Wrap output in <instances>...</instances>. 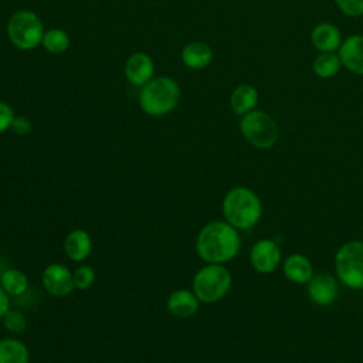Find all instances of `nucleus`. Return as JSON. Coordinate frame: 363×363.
I'll return each instance as SVG.
<instances>
[{
	"label": "nucleus",
	"instance_id": "obj_28",
	"mask_svg": "<svg viewBox=\"0 0 363 363\" xmlns=\"http://www.w3.org/2000/svg\"><path fill=\"white\" fill-rule=\"evenodd\" d=\"M10 309V296L6 294V291L0 286V320L6 315V312Z\"/></svg>",
	"mask_w": 363,
	"mask_h": 363
},
{
	"label": "nucleus",
	"instance_id": "obj_23",
	"mask_svg": "<svg viewBox=\"0 0 363 363\" xmlns=\"http://www.w3.org/2000/svg\"><path fill=\"white\" fill-rule=\"evenodd\" d=\"M1 323H3V328L11 335H20V333L26 332V329L28 326L27 316L21 311L11 309V308L3 316Z\"/></svg>",
	"mask_w": 363,
	"mask_h": 363
},
{
	"label": "nucleus",
	"instance_id": "obj_10",
	"mask_svg": "<svg viewBox=\"0 0 363 363\" xmlns=\"http://www.w3.org/2000/svg\"><path fill=\"white\" fill-rule=\"evenodd\" d=\"M339 284L336 275L328 272L313 274L306 284V294L315 305L329 306L335 303L339 296Z\"/></svg>",
	"mask_w": 363,
	"mask_h": 363
},
{
	"label": "nucleus",
	"instance_id": "obj_19",
	"mask_svg": "<svg viewBox=\"0 0 363 363\" xmlns=\"http://www.w3.org/2000/svg\"><path fill=\"white\" fill-rule=\"evenodd\" d=\"M0 363H30L27 345L17 337L0 339Z\"/></svg>",
	"mask_w": 363,
	"mask_h": 363
},
{
	"label": "nucleus",
	"instance_id": "obj_12",
	"mask_svg": "<svg viewBox=\"0 0 363 363\" xmlns=\"http://www.w3.org/2000/svg\"><path fill=\"white\" fill-rule=\"evenodd\" d=\"M153 60L145 52H135L125 62L126 79L135 86H143L147 84L153 77Z\"/></svg>",
	"mask_w": 363,
	"mask_h": 363
},
{
	"label": "nucleus",
	"instance_id": "obj_4",
	"mask_svg": "<svg viewBox=\"0 0 363 363\" xmlns=\"http://www.w3.org/2000/svg\"><path fill=\"white\" fill-rule=\"evenodd\" d=\"M233 285V275L224 264H206L193 277L191 289L200 303L221 301Z\"/></svg>",
	"mask_w": 363,
	"mask_h": 363
},
{
	"label": "nucleus",
	"instance_id": "obj_20",
	"mask_svg": "<svg viewBox=\"0 0 363 363\" xmlns=\"http://www.w3.org/2000/svg\"><path fill=\"white\" fill-rule=\"evenodd\" d=\"M28 285L30 282L26 272L18 268H6L0 275V286L9 296H23L28 291Z\"/></svg>",
	"mask_w": 363,
	"mask_h": 363
},
{
	"label": "nucleus",
	"instance_id": "obj_22",
	"mask_svg": "<svg viewBox=\"0 0 363 363\" xmlns=\"http://www.w3.org/2000/svg\"><path fill=\"white\" fill-rule=\"evenodd\" d=\"M41 44L48 52L61 54L69 47V35L61 28H51L44 31Z\"/></svg>",
	"mask_w": 363,
	"mask_h": 363
},
{
	"label": "nucleus",
	"instance_id": "obj_14",
	"mask_svg": "<svg viewBox=\"0 0 363 363\" xmlns=\"http://www.w3.org/2000/svg\"><path fill=\"white\" fill-rule=\"evenodd\" d=\"M342 31L332 23L316 24L311 31V43L319 52H335L342 44Z\"/></svg>",
	"mask_w": 363,
	"mask_h": 363
},
{
	"label": "nucleus",
	"instance_id": "obj_9",
	"mask_svg": "<svg viewBox=\"0 0 363 363\" xmlns=\"http://www.w3.org/2000/svg\"><path fill=\"white\" fill-rule=\"evenodd\" d=\"M43 286L44 289L57 298H62L69 295L74 291V279H72V271L61 264V262H52L48 264L43 271Z\"/></svg>",
	"mask_w": 363,
	"mask_h": 363
},
{
	"label": "nucleus",
	"instance_id": "obj_7",
	"mask_svg": "<svg viewBox=\"0 0 363 363\" xmlns=\"http://www.w3.org/2000/svg\"><path fill=\"white\" fill-rule=\"evenodd\" d=\"M7 35L20 50H34L41 44L44 28L40 17L30 10L16 11L7 23Z\"/></svg>",
	"mask_w": 363,
	"mask_h": 363
},
{
	"label": "nucleus",
	"instance_id": "obj_18",
	"mask_svg": "<svg viewBox=\"0 0 363 363\" xmlns=\"http://www.w3.org/2000/svg\"><path fill=\"white\" fill-rule=\"evenodd\" d=\"M213 60L211 48L203 41H191L182 50V61L191 69H203Z\"/></svg>",
	"mask_w": 363,
	"mask_h": 363
},
{
	"label": "nucleus",
	"instance_id": "obj_24",
	"mask_svg": "<svg viewBox=\"0 0 363 363\" xmlns=\"http://www.w3.org/2000/svg\"><path fill=\"white\" fill-rule=\"evenodd\" d=\"M95 278H96L95 269L86 264H81L72 271L74 286L78 291H85L89 286H92V284L95 282Z\"/></svg>",
	"mask_w": 363,
	"mask_h": 363
},
{
	"label": "nucleus",
	"instance_id": "obj_11",
	"mask_svg": "<svg viewBox=\"0 0 363 363\" xmlns=\"http://www.w3.org/2000/svg\"><path fill=\"white\" fill-rule=\"evenodd\" d=\"M342 67L347 71L363 75V34H353L345 38L337 50Z\"/></svg>",
	"mask_w": 363,
	"mask_h": 363
},
{
	"label": "nucleus",
	"instance_id": "obj_26",
	"mask_svg": "<svg viewBox=\"0 0 363 363\" xmlns=\"http://www.w3.org/2000/svg\"><path fill=\"white\" fill-rule=\"evenodd\" d=\"M14 116L16 115H14L11 106L9 104L0 101V133H3L7 129H10Z\"/></svg>",
	"mask_w": 363,
	"mask_h": 363
},
{
	"label": "nucleus",
	"instance_id": "obj_21",
	"mask_svg": "<svg viewBox=\"0 0 363 363\" xmlns=\"http://www.w3.org/2000/svg\"><path fill=\"white\" fill-rule=\"evenodd\" d=\"M340 58L335 52H319L312 62L313 74L322 79L335 77L340 71Z\"/></svg>",
	"mask_w": 363,
	"mask_h": 363
},
{
	"label": "nucleus",
	"instance_id": "obj_25",
	"mask_svg": "<svg viewBox=\"0 0 363 363\" xmlns=\"http://www.w3.org/2000/svg\"><path fill=\"white\" fill-rule=\"evenodd\" d=\"M337 9L347 17L363 16V0H335Z\"/></svg>",
	"mask_w": 363,
	"mask_h": 363
},
{
	"label": "nucleus",
	"instance_id": "obj_8",
	"mask_svg": "<svg viewBox=\"0 0 363 363\" xmlns=\"http://www.w3.org/2000/svg\"><path fill=\"white\" fill-rule=\"evenodd\" d=\"M250 264L258 274H271L282 262L279 244L272 238L255 241L250 250Z\"/></svg>",
	"mask_w": 363,
	"mask_h": 363
},
{
	"label": "nucleus",
	"instance_id": "obj_3",
	"mask_svg": "<svg viewBox=\"0 0 363 363\" xmlns=\"http://www.w3.org/2000/svg\"><path fill=\"white\" fill-rule=\"evenodd\" d=\"M180 101V88L169 77H159L145 84L139 92V105L150 116L170 113Z\"/></svg>",
	"mask_w": 363,
	"mask_h": 363
},
{
	"label": "nucleus",
	"instance_id": "obj_5",
	"mask_svg": "<svg viewBox=\"0 0 363 363\" xmlns=\"http://www.w3.org/2000/svg\"><path fill=\"white\" fill-rule=\"evenodd\" d=\"M335 274L337 281L349 289H363V241L343 242L335 254Z\"/></svg>",
	"mask_w": 363,
	"mask_h": 363
},
{
	"label": "nucleus",
	"instance_id": "obj_13",
	"mask_svg": "<svg viewBox=\"0 0 363 363\" xmlns=\"http://www.w3.org/2000/svg\"><path fill=\"white\" fill-rule=\"evenodd\" d=\"M282 272L289 282L306 285L313 277V265L306 255L301 252H294L284 259Z\"/></svg>",
	"mask_w": 363,
	"mask_h": 363
},
{
	"label": "nucleus",
	"instance_id": "obj_2",
	"mask_svg": "<svg viewBox=\"0 0 363 363\" xmlns=\"http://www.w3.org/2000/svg\"><path fill=\"white\" fill-rule=\"evenodd\" d=\"M221 213L224 220L238 231L250 230L262 217V201L250 187L235 186L223 197Z\"/></svg>",
	"mask_w": 363,
	"mask_h": 363
},
{
	"label": "nucleus",
	"instance_id": "obj_17",
	"mask_svg": "<svg viewBox=\"0 0 363 363\" xmlns=\"http://www.w3.org/2000/svg\"><path fill=\"white\" fill-rule=\"evenodd\" d=\"M258 104V91L250 84H241L234 88L230 96V105L237 116H242L255 109Z\"/></svg>",
	"mask_w": 363,
	"mask_h": 363
},
{
	"label": "nucleus",
	"instance_id": "obj_1",
	"mask_svg": "<svg viewBox=\"0 0 363 363\" xmlns=\"http://www.w3.org/2000/svg\"><path fill=\"white\" fill-rule=\"evenodd\" d=\"M241 248V235L225 220H214L201 227L196 237V252L206 264H225Z\"/></svg>",
	"mask_w": 363,
	"mask_h": 363
},
{
	"label": "nucleus",
	"instance_id": "obj_16",
	"mask_svg": "<svg viewBox=\"0 0 363 363\" xmlns=\"http://www.w3.org/2000/svg\"><path fill=\"white\" fill-rule=\"evenodd\" d=\"M199 306L200 301L193 289H176L167 296L166 301V308L169 313L176 318H190L199 311Z\"/></svg>",
	"mask_w": 363,
	"mask_h": 363
},
{
	"label": "nucleus",
	"instance_id": "obj_15",
	"mask_svg": "<svg viewBox=\"0 0 363 363\" xmlns=\"http://www.w3.org/2000/svg\"><path fill=\"white\" fill-rule=\"evenodd\" d=\"M62 248L71 261L82 262L89 257L92 251V238L88 231L82 228H74L65 235Z\"/></svg>",
	"mask_w": 363,
	"mask_h": 363
},
{
	"label": "nucleus",
	"instance_id": "obj_27",
	"mask_svg": "<svg viewBox=\"0 0 363 363\" xmlns=\"http://www.w3.org/2000/svg\"><path fill=\"white\" fill-rule=\"evenodd\" d=\"M10 129H11V132L14 135L24 136V135H27L31 130V122L26 116H14Z\"/></svg>",
	"mask_w": 363,
	"mask_h": 363
},
{
	"label": "nucleus",
	"instance_id": "obj_6",
	"mask_svg": "<svg viewBox=\"0 0 363 363\" xmlns=\"http://www.w3.org/2000/svg\"><path fill=\"white\" fill-rule=\"evenodd\" d=\"M240 132L251 146L261 150L272 147L279 138V128L275 119L259 109H254L241 116Z\"/></svg>",
	"mask_w": 363,
	"mask_h": 363
}]
</instances>
